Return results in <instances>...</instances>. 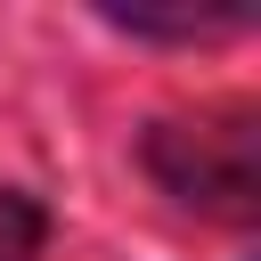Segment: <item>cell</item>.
Segmentation results:
<instances>
[{"label": "cell", "instance_id": "1", "mask_svg": "<svg viewBox=\"0 0 261 261\" xmlns=\"http://www.w3.org/2000/svg\"><path fill=\"white\" fill-rule=\"evenodd\" d=\"M147 171L163 179V196L212 212V220H253L261 204V122L253 106H212V114H179L147 130Z\"/></svg>", "mask_w": 261, "mask_h": 261}, {"label": "cell", "instance_id": "2", "mask_svg": "<svg viewBox=\"0 0 261 261\" xmlns=\"http://www.w3.org/2000/svg\"><path fill=\"white\" fill-rule=\"evenodd\" d=\"M41 237H49L41 204L16 196V188H0V261H41Z\"/></svg>", "mask_w": 261, "mask_h": 261}]
</instances>
